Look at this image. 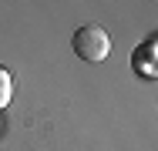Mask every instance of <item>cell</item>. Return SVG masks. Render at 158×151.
Returning a JSON list of instances; mask_svg holds the SVG:
<instances>
[{
  "mask_svg": "<svg viewBox=\"0 0 158 151\" xmlns=\"http://www.w3.org/2000/svg\"><path fill=\"white\" fill-rule=\"evenodd\" d=\"M71 47H74V54H77L81 60L98 64V60H104L108 54H111V34H108L104 27H98V24H84V27L74 30Z\"/></svg>",
  "mask_w": 158,
  "mask_h": 151,
  "instance_id": "6da1fadb",
  "label": "cell"
},
{
  "mask_svg": "<svg viewBox=\"0 0 158 151\" xmlns=\"http://www.w3.org/2000/svg\"><path fill=\"white\" fill-rule=\"evenodd\" d=\"M131 64H135L138 74H145V77H158V37L145 40V44L131 54Z\"/></svg>",
  "mask_w": 158,
  "mask_h": 151,
  "instance_id": "7a4b0ae2",
  "label": "cell"
},
{
  "mask_svg": "<svg viewBox=\"0 0 158 151\" xmlns=\"http://www.w3.org/2000/svg\"><path fill=\"white\" fill-rule=\"evenodd\" d=\"M10 91H14V84H10V74H7V67H0V108L10 101Z\"/></svg>",
  "mask_w": 158,
  "mask_h": 151,
  "instance_id": "3957f363",
  "label": "cell"
}]
</instances>
